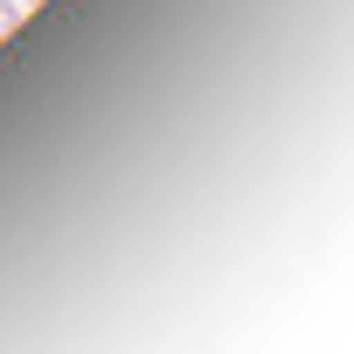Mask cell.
<instances>
[{
  "label": "cell",
  "instance_id": "cell-2",
  "mask_svg": "<svg viewBox=\"0 0 354 354\" xmlns=\"http://www.w3.org/2000/svg\"><path fill=\"white\" fill-rule=\"evenodd\" d=\"M21 8H35V0H21Z\"/></svg>",
  "mask_w": 354,
  "mask_h": 354
},
{
  "label": "cell",
  "instance_id": "cell-1",
  "mask_svg": "<svg viewBox=\"0 0 354 354\" xmlns=\"http://www.w3.org/2000/svg\"><path fill=\"white\" fill-rule=\"evenodd\" d=\"M8 28H21V0H0V35Z\"/></svg>",
  "mask_w": 354,
  "mask_h": 354
}]
</instances>
